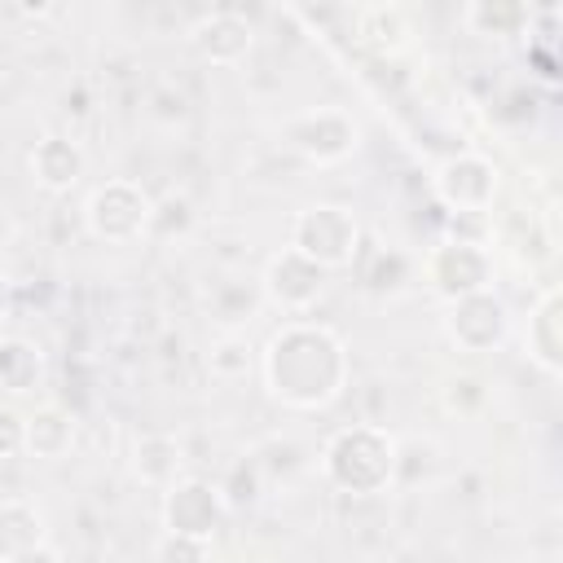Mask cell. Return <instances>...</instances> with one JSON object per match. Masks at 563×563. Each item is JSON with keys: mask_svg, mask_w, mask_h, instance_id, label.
Here are the masks:
<instances>
[{"mask_svg": "<svg viewBox=\"0 0 563 563\" xmlns=\"http://www.w3.org/2000/svg\"><path fill=\"white\" fill-rule=\"evenodd\" d=\"M260 374H264V391L282 409L321 413L347 391L352 356L334 325L295 317L282 330H273V339L264 343Z\"/></svg>", "mask_w": 563, "mask_h": 563, "instance_id": "1", "label": "cell"}, {"mask_svg": "<svg viewBox=\"0 0 563 563\" xmlns=\"http://www.w3.org/2000/svg\"><path fill=\"white\" fill-rule=\"evenodd\" d=\"M396 449L400 440L387 427L374 422H352L334 431L321 449V475L352 497H378L396 488Z\"/></svg>", "mask_w": 563, "mask_h": 563, "instance_id": "2", "label": "cell"}, {"mask_svg": "<svg viewBox=\"0 0 563 563\" xmlns=\"http://www.w3.org/2000/svg\"><path fill=\"white\" fill-rule=\"evenodd\" d=\"M290 251L312 260L325 273L361 264V220L339 202H312L290 216Z\"/></svg>", "mask_w": 563, "mask_h": 563, "instance_id": "3", "label": "cell"}, {"mask_svg": "<svg viewBox=\"0 0 563 563\" xmlns=\"http://www.w3.org/2000/svg\"><path fill=\"white\" fill-rule=\"evenodd\" d=\"M282 145L312 167H334L356 154L361 123L343 106H308L282 123Z\"/></svg>", "mask_w": 563, "mask_h": 563, "instance_id": "4", "label": "cell"}, {"mask_svg": "<svg viewBox=\"0 0 563 563\" xmlns=\"http://www.w3.org/2000/svg\"><path fill=\"white\" fill-rule=\"evenodd\" d=\"M150 211H154V198L128 180V176H110L101 180L88 198H84V229L106 242V246H128L136 238H145L150 229Z\"/></svg>", "mask_w": 563, "mask_h": 563, "instance_id": "5", "label": "cell"}, {"mask_svg": "<svg viewBox=\"0 0 563 563\" xmlns=\"http://www.w3.org/2000/svg\"><path fill=\"white\" fill-rule=\"evenodd\" d=\"M422 282L440 303H457L466 295L493 290V251L457 238H440L422 260Z\"/></svg>", "mask_w": 563, "mask_h": 563, "instance_id": "6", "label": "cell"}, {"mask_svg": "<svg viewBox=\"0 0 563 563\" xmlns=\"http://www.w3.org/2000/svg\"><path fill=\"white\" fill-rule=\"evenodd\" d=\"M501 176L484 154H453L435 167L431 194L444 207V216H488L497 202Z\"/></svg>", "mask_w": 563, "mask_h": 563, "instance_id": "7", "label": "cell"}, {"mask_svg": "<svg viewBox=\"0 0 563 563\" xmlns=\"http://www.w3.org/2000/svg\"><path fill=\"white\" fill-rule=\"evenodd\" d=\"M158 519H163V532H176V537H194V541H216V532L224 528L229 519V506L220 497V488L211 479H176L172 488H163V506H158Z\"/></svg>", "mask_w": 563, "mask_h": 563, "instance_id": "8", "label": "cell"}, {"mask_svg": "<svg viewBox=\"0 0 563 563\" xmlns=\"http://www.w3.org/2000/svg\"><path fill=\"white\" fill-rule=\"evenodd\" d=\"M506 334H510V308L497 290H479L457 303H444V339L457 352H497Z\"/></svg>", "mask_w": 563, "mask_h": 563, "instance_id": "9", "label": "cell"}, {"mask_svg": "<svg viewBox=\"0 0 563 563\" xmlns=\"http://www.w3.org/2000/svg\"><path fill=\"white\" fill-rule=\"evenodd\" d=\"M325 282H330L325 268H317V264L303 260L299 251L282 246V251L268 255V264H264V273H260V295H264L273 308H282L286 317H303V312L317 308V299L325 295Z\"/></svg>", "mask_w": 563, "mask_h": 563, "instance_id": "10", "label": "cell"}, {"mask_svg": "<svg viewBox=\"0 0 563 563\" xmlns=\"http://www.w3.org/2000/svg\"><path fill=\"white\" fill-rule=\"evenodd\" d=\"M189 44L207 66H238L255 48V26L238 9H211L189 26Z\"/></svg>", "mask_w": 563, "mask_h": 563, "instance_id": "11", "label": "cell"}, {"mask_svg": "<svg viewBox=\"0 0 563 563\" xmlns=\"http://www.w3.org/2000/svg\"><path fill=\"white\" fill-rule=\"evenodd\" d=\"M523 356L545 374H563V295L559 286H545L537 303L528 308V330H523Z\"/></svg>", "mask_w": 563, "mask_h": 563, "instance_id": "12", "label": "cell"}, {"mask_svg": "<svg viewBox=\"0 0 563 563\" xmlns=\"http://www.w3.org/2000/svg\"><path fill=\"white\" fill-rule=\"evenodd\" d=\"M84 167H88V158H84L79 141L62 136V132L40 136V141L31 145V154H26V172H31V180H35L40 189H48V194H66V189H75L79 176H84Z\"/></svg>", "mask_w": 563, "mask_h": 563, "instance_id": "13", "label": "cell"}, {"mask_svg": "<svg viewBox=\"0 0 563 563\" xmlns=\"http://www.w3.org/2000/svg\"><path fill=\"white\" fill-rule=\"evenodd\" d=\"M132 475L145 484V488H172L176 479H185V449L176 435L167 431H150L132 444Z\"/></svg>", "mask_w": 563, "mask_h": 563, "instance_id": "14", "label": "cell"}, {"mask_svg": "<svg viewBox=\"0 0 563 563\" xmlns=\"http://www.w3.org/2000/svg\"><path fill=\"white\" fill-rule=\"evenodd\" d=\"M79 440L75 418L62 405H40L35 413H26V457L35 462H62Z\"/></svg>", "mask_w": 563, "mask_h": 563, "instance_id": "15", "label": "cell"}, {"mask_svg": "<svg viewBox=\"0 0 563 563\" xmlns=\"http://www.w3.org/2000/svg\"><path fill=\"white\" fill-rule=\"evenodd\" d=\"M528 22H532V4H523V0H475L462 9V26L484 40L528 35Z\"/></svg>", "mask_w": 563, "mask_h": 563, "instance_id": "16", "label": "cell"}, {"mask_svg": "<svg viewBox=\"0 0 563 563\" xmlns=\"http://www.w3.org/2000/svg\"><path fill=\"white\" fill-rule=\"evenodd\" d=\"M356 35L374 53H400L413 35V22L400 4H365V9H356Z\"/></svg>", "mask_w": 563, "mask_h": 563, "instance_id": "17", "label": "cell"}, {"mask_svg": "<svg viewBox=\"0 0 563 563\" xmlns=\"http://www.w3.org/2000/svg\"><path fill=\"white\" fill-rule=\"evenodd\" d=\"M44 541V510L26 497H0V559Z\"/></svg>", "mask_w": 563, "mask_h": 563, "instance_id": "18", "label": "cell"}, {"mask_svg": "<svg viewBox=\"0 0 563 563\" xmlns=\"http://www.w3.org/2000/svg\"><path fill=\"white\" fill-rule=\"evenodd\" d=\"M260 299H264V295H260L255 286H246V282H220V286L211 290V299H207V312H211V321L220 325V334H242V325L255 321Z\"/></svg>", "mask_w": 563, "mask_h": 563, "instance_id": "19", "label": "cell"}, {"mask_svg": "<svg viewBox=\"0 0 563 563\" xmlns=\"http://www.w3.org/2000/svg\"><path fill=\"white\" fill-rule=\"evenodd\" d=\"M40 374H44V356L31 339H0V391L9 396H22L31 387H40Z\"/></svg>", "mask_w": 563, "mask_h": 563, "instance_id": "20", "label": "cell"}, {"mask_svg": "<svg viewBox=\"0 0 563 563\" xmlns=\"http://www.w3.org/2000/svg\"><path fill=\"white\" fill-rule=\"evenodd\" d=\"M361 282L374 295H400L405 282H409V260L400 251H374L365 260V268H361Z\"/></svg>", "mask_w": 563, "mask_h": 563, "instance_id": "21", "label": "cell"}, {"mask_svg": "<svg viewBox=\"0 0 563 563\" xmlns=\"http://www.w3.org/2000/svg\"><path fill=\"white\" fill-rule=\"evenodd\" d=\"M207 369L216 378H242L251 369V343L242 334H220L207 352Z\"/></svg>", "mask_w": 563, "mask_h": 563, "instance_id": "22", "label": "cell"}, {"mask_svg": "<svg viewBox=\"0 0 563 563\" xmlns=\"http://www.w3.org/2000/svg\"><path fill=\"white\" fill-rule=\"evenodd\" d=\"M189 224H194V211H189V202H185L180 194H167L163 202H154L145 238H172V233H185Z\"/></svg>", "mask_w": 563, "mask_h": 563, "instance_id": "23", "label": "cell"}, {"mask_svg": "<svg viewBox=\"0 0 563 563\" xmlns=\"http://www.w3.org/2000/svg\"><path fill=\"white\" fill-rule=\"evenodd\" d=\"M154 563H211V545L194 541V537L163 532L158 545H154Z\"/></svg>", "mask_w": 563, "mask_h": 563, "instance_id": "24", "label": "cell"}, {"mask_svg": "<svg viewBox=\"0 0 563 563\" xmlns=\"http://www.w3.org/2000/svg\"><path fill=\"white\" fill-rule=\"evenodd\" d=\"M444 409L449 413H457V418H475L479 409H484V387H479V378H449V387H444Z\"/></svg>", "mask_w": 563, "mask_h": 563, "instance_id": "25", "label": "cell"}, {"mask_svg": "<svg viewBox=\"0 0 563 563\" xmlns=\"http://www.w3.org/2000/svg\"><path fill=\"white\" fill-rule=\"evenodd\" d=\"M0 457H26V413L0 405Z\"/></svg>", "mask_w": 563, "mask_h": 563, "instance_id": "26", "label": "cell"}, {"mask_svg": "<svg viewBox=\"0 0 563 563\" xmlns=\"http://www.w3.org/2000/svg\"><path fill=\"white\" fill-rule=\"evenodd\" d=\"M528 62L537 66V75H541L545 84H554V79H559V57H554V44H537V40H528Z\"/></svg>", "mask_w": 563, "mask_h": 563, "instance_id": "27", "label": "cell"}, {"mask_svg": "<svg viewBox=\"0 0 563 563\" xmlns=\"http://www.w3.org/2000/svg\"><path fill=\"white\" fill-rule=\"evenodd\" d=\"M0 563H62V554H57L48 541H40V545H31V550H22V554H9V559H0Z\"/></svg>", "mask_w": 563, "mask_h": 563, "instance_id": "28", "label": "cell"}, {"mask_svg": "<svg viewBox=\"0 0 563 563\" xmlns=\"http://www.w3.org/2000/svg\"><path fill=\"white\" fill-rule=\"evenodd\" d=\"M4 308H9V282H4V273H0V317H4Z\"/></svg>", "mask_w": 563, "mask_h": 563, "instance_id": "29", "label": "cell"}]
</instances>
